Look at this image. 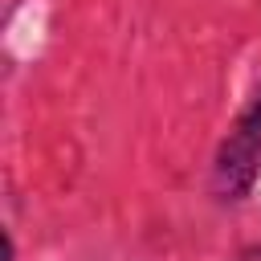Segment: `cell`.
I'll return each instance as SVG.
<instances>
[{"instance_id":"1","label":"cell","mask_w":261,"mask_h":261,"mask_svg":"<svg viewBox=\"0 0 261 261\" xmlns=\"http://www.w3.org/2000/svg\"><path fill=\"white\" fill-rule=\"evenodd\" d=\"M257 175H261V90L216 155V192L224 200H241L249 196Z\"/></svg>"}]
</instances>
